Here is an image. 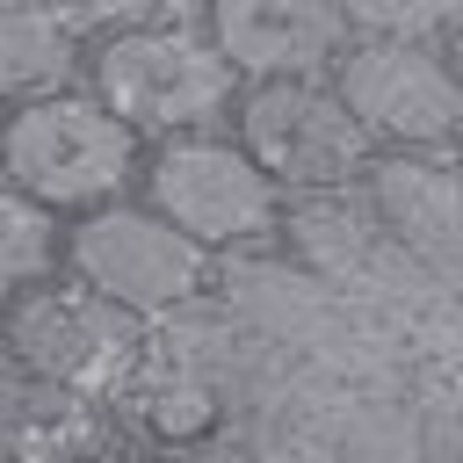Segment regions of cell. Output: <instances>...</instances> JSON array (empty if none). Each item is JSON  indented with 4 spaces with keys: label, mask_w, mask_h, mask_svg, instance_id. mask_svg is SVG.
Masks as SVG:
<instances>
[{
    "label": "cell",
    "mask_w": 463,
    "mask_h": 463,
    "mask_svg": "<svg viewBox=\"0 0 463 463\" xmlns=\"http://www.w3.org/2000/svg\"><path fill=\"white\" fill-rule=\"evenodd\" d=\"M87 94L137 145H174L232 123L239 80L203 22H123L87 43Z\"/></svg>",
    "instance_id": "1"
},
{
    "label": "cell",
    "mask_w": 463,
    "mask_h": 463,
    "mask_svg": "<svg viewBox=\"0 0 463 463\" xmlns=\"http://www.w3.org/2000/svg\"><path fill=\"white\" fill-rule=\"evenodd\" d=\"M145 166V145L87 94V87H43L22 94L0 116V188L29 195L51 217H87L109 203H130Z\"/></svg>",
    "instance_id": "2"
},
{
    "label": "cell",
    "mask_w": 463,
    "mask_h": 463,
    "mask_svg": "<svg viewBox=\"0 0 463 463\" xmlns=\"http://www.w3.org/2000/svg\"><path fill=\"white\" fill-rule=\"evenodd\" d=\"M65 275L152 326L217 282V253L181 239L145 203H109V210H87L65 224Z\"/></svg>",
    "instance_id": "3"
},
{
    "label": "cell",
    "mask_w": 463,
    "mask_h": 463,
    "mask_svg": "<svg viewBox=\"0 0 463 463\" xmlns=\"http://www.w3.org/2000/svg\"><path fill=\"white\" fill-rule=\"evenodd\" d=\"M224 137L253 159V174L275 195H333V188H347L376 159L369 137L347 123V109L333 101L326 80H260V87H239Z\"/></svg>",
    "instance_id": "4"
},
{
    "label": "cell",
    "mask_w": 463,
    "mask_h": 463,
    "mask_svg": "<svg viewBox=\"0 0 463 463\" xmlns=\"http://www.w3.org/2000/svg\"><path fill=\"white\" fill-rule=\"evenodd\" d=\"M326 87L347 109V123L369 137V152H449V137L463 123V94H456L441 43L347 36Z\"/></svg>",
    "instance_id": "5"
},
{
    "label": "cell",
    "mask_w": 463,
    "mask_h": 463,
    "mask_svg": "<svg viewBox=\"0 0 463 463\" xmlns=\"http://www.w3.org/2000/svg\"><path fill=\"white\" fill-rule=\"evenodd\" d=\"M137 203H145L152 217H166L181 239H195L203 253L253 246V239L282 232V195L253 174V159H246L224 130L174 137V145H145Z\"/></svg>",
    "instance_id": "6"
},
{
    "label": "cell",
    "mask_w": 463,
    "mask_h": 463,
    "mask_svg": "<svg viewBox=\"0 0 463 463\" xmlns=\"http://www.w3.org/2000/svg\"><path fill=\"white\" fill-rule=\"evenodd\" d=\"M145 333H152L145 318L116 311L109 297H94L72 275H51V282L0 304V354L65 383V391H80V398H94V405L116 391V376L130 369Z\"/></svg>",
    "instance_id": "7"
},
{
    "label": "cell",
    "mask_w": 463,
    "mask_h": 463,
    "mask_svg": "<svg viewBox=\"0 0 463 463\" xmlns=\"http://www.w3.org/2000/svg\"><path fill=\"white\" fill-rule=\"evenodd\" d=\"M203 36L217 43L239 87H260V80H326L354 29L340 7L318 0H217L203 14Z\"/></svg>",
    "instance_id": "8"
},
{
    "label": "cell",
    "mask_w": 463,
    "mask_h": 463,
    "mask_svg": "<svg viewBox=\"0 0 463 463\" xmlns=\"http://www.w3.org/2000/svg\"><path fill=\"white\" fill-rule=\"evenodd\" d=\"M101 405H109V420H123V427L145 434L152 449H195V441H210L217 420H224L217 376H210L181 340H166V333H145V340H137L130 369L116 376V391H109Z\"/></svg>",
    "instance_id": "9"
},
{
    "label": "cell",
    "mask_w": 463,
    "mask_h": 463,
    "mask_svg": "<svg viewBox=\"0 0 463 463\" xmlns=\"http://www.w3.org/2000/svg\"><path fill=\"white\" fill-rule=\"evenodd\" d=\"M0 463H116L109 405L0 362Z\"/></svg>",
    "instance_id": "10"
},
{
    "label": "cell",
    "mask_w": 463,
    "mask_h": 463,
    "mask_svg": "<svg viewBox=\"0 0 463 463\" xmlns=\"http://www.w3.org/2000/svg\"><path fill=\"white\" fill-rule=\"evenodd\" d=\"M369 203L398 232L405 253H420L434 275H456L463 260V210H456V166L449 152H376L369 166Z\"/></svg>",
    "instance_id": "11"
},
{
    "label": "cell",
    "mask_w": 463,
    "mask_h": 463,
    "mask_svg": "<svg viewBox=\"0 0 463 463\" xmlns=\"http://www.w3.org/2000/svg\"><path fill=\"white\" fill-rule=\"evenodd\" d=\"M51 275H65V217L0 188V304L51 282Z\"/></svg>",
    "instance_id": "12"
}]
</instances>
